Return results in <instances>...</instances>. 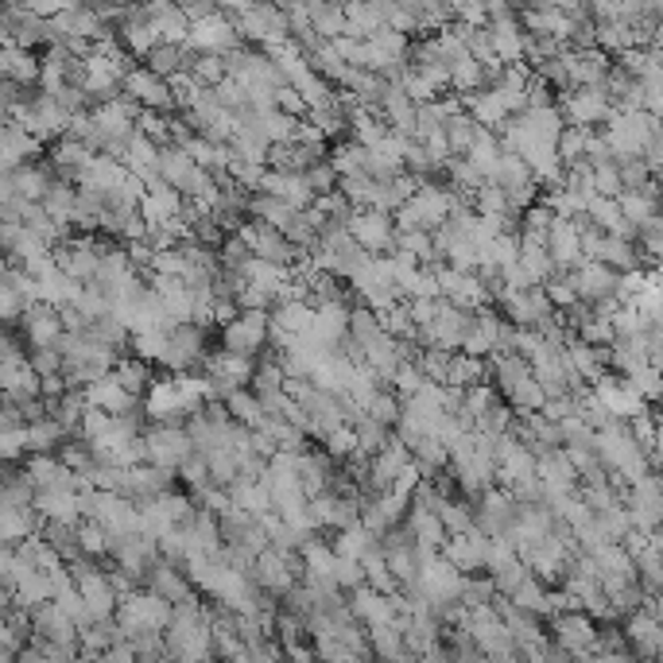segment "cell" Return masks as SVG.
<instances>
[{"label": "cell", "mask_w": 663, "mask_h": 663, "mask_svg": "<svg viewBox=\"0 0 663 663\" xmlns=\"http://www.w3.org/2000/svg\"><path fill=\"white\" fill-rule=\"evenodd\" d=\"M434 512H439L442 527H446V536H454V532H469V527H474V509H469V501L442 497V504Z\"/></svg>", "instance_id": "ab89813d"}, {"label": "cell", "mask_w": 663, "mask_h": 663, "mask_svg": "<svg viewBox=\"0 0 663 663\" xmlns=\"http://www.w3.org/2000/svg\"><path fill=\"white\" fill-rule=\"evenodd\" d=\"M485 179L497 183V187L509 190V195H512V190H524L527 183H536V179H532V167H527V163L520 160L516 152H501V155H497L493 167L485 171Z\"/></svg>", "instance_id": "603a6c76"}, {"label": "cell", "mask_w": 663, "mask_h": 663, "mask_svg": "<svg viewBox=\"0 0 663 663\" xmlns=\"http://www.w3.org/2000/svg\"><path fill=\"white\" fill-rule=\"evenodd\" d=\"M233 233H237V237L245 241L248 253H253V256H264V260H272V264H288V268H291V264H295L299 256H303L295 245H291L288 237H283L280 230H272V225H264V221H256V218H245Z\"/></svg>", "instance_id": "30bf717a"}, {"label": "cell", "mask_w": 663, "mask_h": 663, "mask_svg": "<svg viewBox=\"0 0 663 663\" xmlns=\"http://www.w3.org/2000/svg\"><path fill=\"white\" fill-rule=\"evenodd\" d=\"M411 458L423 466V474H431V469H442L446 462H451V451H446V442L434 439V434H416V439L408 442Z\"/></svg>", "instance_id": "4dcf8cb0"}, {"label": "cell", "mask_w": 663, "mask_h": 663, "mask_svg": "<svg viewBox=\"0 0 663 663\" xmlns=\"http://www.w3.org/2000/svg\"><path fill=\"white\" fill-rule=\"evenodd\" d=\"M516 264L524 268V276H527V283H532V288L555 276V264H551V256H547V245H520Z\"/></svg>", "instance_id": "1f68e13d"}, {"label": "cell", "mask_w": 663, "mask_h": 663, "mask_svg": "<svg viewBox=\"0 0 663 663\" xmlns=\"http://www.w3.org/2000/svg\"><path fill=\"white\" fill-rule=\"evenodd\" d=\"M183 43L198 55H230V51H237L245 39H241V32L233 27L230 16L213 12V16H206V20H195V24L187 27V39Z\"/></svg>", "instance_id": "9c48e42d"}, {"label": "cell", "mask_w": 663, "mask_h": 663, "mask_svg": "<svg viewBox=\"0 0 663 663\" xmlns=\"http://www.w3.org/2000/svg\"><path fill=\"white\" fill-rule=\"evenodd\" d=\"M493 579L485 574V579H474V574H466V582H462V605H485L493 602Z\"/></svg>", "instance_id": "f5cc1de1"}, {"label": "cell", "mask_w": 663, "mask_h": 663, "mask_svg": "<svg viewBox=\"0 0 663 663\" xmlns=\"http://www.w3.org/2000/svg\"><path fill=\"white\" fill-rule=\"evenodd\" d=\"M195 451L187 427L183 423H152L144 427V454L148 462L155 466H167V469H179V462Z\"/></svg>", "instance_id": "ba28073f"}, {"label": "cell", "mask_w": 663, "mask_h": 663, "mask_svg": "<svg viewBox=\"0 0 663 663\" xmlns=\"http://www.w3.org/2000/svg\"><path fill=\"white\" fill-rule=\"evenodd\" d=\"M346 230H349V237L365 248V253H392V233H396V225H392V213L358 206V210H353V218L346 221Z\"/></svg>", "instance_id": "8fae6325"}, {"label": "cell", "mask_w": 663, "mask_h": 663, "mask_svg": "<svg viewBox=\"0 0 663 663\" xmlns=\"http://www.w3.org/2000/svg\"><path fill=\"white\" fill-rule=\"evenodd\" d=\"M497 155H501V140H497V132H493V128H477L474 144L466 148V160L481 171V179H485V171L493 167Z\"/></svg>", "instance_id": "8d00e7d4"}, {"label": "cell", "mask_w": 663, "mask_h": 663, "mask_svg": "<svg viewBox=\"0 0 663 663\" xmlns=\"http://www.w3.org/2000/svg\"><path fill=\"white\" fill-rule=\"evenodd\" d=\"M376 334H381V318H376V311H369L365 303L349 306V338L358 341V346H365V341H373Z\"/></svg>", "instance_id": "b9f144b4"}, {"label": "cell", "mask_w": 663, "mask_h": 663, "mask_svg": "<svg viewBox=\"0 0 663 663\" xmlns=\"http://www.w3.org/2000/svg\"><path fill=\"white\" fill-rule=\"evenodd\" d=\"M163 346H167V330H132L128 334V349H132L140 361H148V365L160 361Z\"/></svg>", "instance_id": "7bdbcfd3"}, {"label": "cell", "mask_w": 663, "mask_h": 663, "mask_svg": "<svg viewBox=\"0 0 663 663\" xmlns=\"http://www.w3.org/2000/svg\"><path fill=\"white\" fill-rule=\"evenodd\" d=\"M365 640L369 652L381 655V660H408V648H404V632L396 621H381V625H365Z\"/></svg>", "instance_id": "cb8c5ba5"}, {"label": "cell", "mask_w": 663, "mask_h": 663, "mask_svg": "<svg viewBox=\"0 0 663 663\" xmlns=\"http://www.w3.org/2000/svg\"><path fill=\"white\" fill-rule=\"evenodd\" d=\"M256 190L283 198V202H288L291 210H306V206L315 202V195H311V187H306V179H303V171L264 167V175H260V183H256Z\"/></svg>", "instance_id": "9a60e30c"}, {"label": "cell", "mask_w": 663, "mask_h": 663, "mask_svg": "<svg viewBox=\"0 0 663 663\" xmlns=\"http://www.w3.org/2000/svg\"><path fill=\"white\" fill-rule=\"evenodd\" d=\"M349 613L358 617L361 625H381V621H392L396 617V609H392V594H381V590H373V586H365L361 582L358 590H349Z\"/></svg>", "instance_id": "7402d4cb"}, {"label": "cell", "mask_w": 663, "mask_h": 663, "mask_svg": "<svg viewBox=\"0 0 663 663\" xmlns=\"http://www.w3.org/2000/svg\"><path fill=\"white\" fill-rule=\"evenodd\" d=\"M469 323H474V311L466 306H454L451 299H439V311L427 326H416L419 346H439V349H458L466 338Z\"/></svg>", "instance_id": "277c9868"}, {"label": "cell", "mask_w": 663, "mask_h": 663, "mask_svg": "<svg viewBox=\"0 0 663 663\" xmlns=\"http://www.w3.org/2000/svg\"><path fill=\"white\" fill-rule=\"evenodd\" d=\"M27 454V431L24 427H4L0 431V462H16V458H24Z\"/></svg>", "instance_id": "816d5d0a"}, {"label": "cell", "mask_w": 663, "mask_h": 663, "mask_svg": "<svg viewBox=\"0 0 663 663\" xmlns=\"http://www.w3.org/2000/svg\"><path fill=\"white\" fill-rule=\"evenodd\" d=\"M9 605H12V590H4V586H0V617H4V613H9Z\"/></svg>", "instance_id": "11a10c76"}, {"label": "cell", "mask_w": 663, "mask_h": 663, "mask_svg": "<svg viewBox=\"0 0 663 663\" xmlns=\"http://www.w3.org/2000/svg\"><path fill=\"white\" fill-rule=\"evenodd\" d=\"M221 349L248 353V358L268 349V311H237L230 323H221Z\"/></svg>", "instance_id": "52a82bcc"}, {"label": "cell", "mask_w": 663, "mask_h": 663, "mask_svg": "<svg viewBox=\"0 0 663 663\" xmlns=\"http://www.w3.org/2000/svg\"><path fill=\"white\" fill-rule=\"evenodd\" d=\"M559 113L567 125H586L597 128L613 113V102L605 94V85H570L559 97Z\"/></svg>", "instance_id": "5b68a950"}, {"label": "cell", "mask_w": 663, "mask_h": 663, "mask_svg": "<svg viewBox=\"0 0 663 663\" xmlns=\"http://www.w3.org/2000/svg\"><path fill=\"white\" fill-rule=\"evenodd\" d=\"M485 547H489V536L481 527H469V532H454V536L442 539L439 555L454 562L462 574H474V570H485Z\"/></svg>", "instance_id": "5bb4252c"}, {"label": "cell", "mask_w": 663, "mask_h": 663, "mask_svg": "<svg viewBox=\"0 0 663 663\" xmlns=\"http://www.w3.org/2000/svg\"><path fill=\"white\" fill-rule=\"evenodd\" d=\"M291 213H295V210H291L283 198L264 195V190H253V195H248V218L264 221V225H272V230H283Z\"/></svg>", "instance_id": "83f0119b"}, {"label": "cell", "mask_w": 663, "mask_h": 663, "mask_svg": "<svg viewBox=\"0 0 663 663\" xmlns=\"http://www.w3.org/2000/svg\"><path fill=\"white\" fill-rule=\"evenodd\" d=\"M113 617H117V625H120L125 637H137V632H160L163 625L171 621V602L160 594H152V590H132V594L117 597Z\"/></svg>", "instance_id": "6da1fadb"}, {"label": "cell", "mask_w": 663, "mask_h": 663, "mask_svg": "<svg viewBox=\"0 0 663 663\" xmlns=\"http://www.w3.org/2000/svg\"><path fill=\"white\" fill-rule=\"evenodd\" d=\"M113 376H117V384L125 392H132V396H140V392L148 388V381H152V365H148V361H140L137 353H132V358H117L113 361V369H109Z\"/></svg>", "instance_id": "f1b7e54d"}, {"label": "cell", "mask_w": 663, "mask_h": 663, "mask_svg": "<svg viewBox=\"0 0 663 663\" xmlns=\"http://www.w3.org/2000/svg\"><path fill=\"white\" fill-rule=\"evenodd\" d=\"M590 187L605 198H617L621 195V175H617V163L613 160H597L594 171H590Z\"/></svg>", "instance_id": "c3c4849f"}, {"label": "cell", "mask_w": 663, "mask_h": 663, "mask_svg": "<svg viewBox=\"0 0 663 663\" xmlns=\"http://www.w3.org/2000/svg\"><path fill=\"white\" fill-rule=\"evenodd\" d=\"M330 579L341 594H349V590H358L361 582H365V567H361V559H353V555H334Z\"/></svg>", "instance_id": "f6af8a7d"}, {"label": "cell", "mask_w": 663, "mask_h": 663, "mask_svg": "<svg viewBox=\"0 0 663 663\" xmlns=\"http://www.w3.org/2000/svg\"><path fill=\"white\" fill-rule=\"evenodd\" d=\"M144 582L152 594H160V597H167L171 605L175 602H183V597H190V594H198L195 586H190V579H187V570H179V562H167V559H160L155 555L152 562H148V570H144Z\"/></svg>", "instance_id": "2e32d148"}, {"label": "cell", "mask_w": 663, "mask_h": 663, "mask_svg": "<svg viewBox=\"0 0 663 663\" xmlns=\"http://www.w3.org/2000/svg\"><path fill=\"white\" fill-rule=\"evenodd\" d=\"M365 416H373L376 423L392 427L396 423V416H400V396H396L388 384H381V388L373 392V400L365 404Z\"/></svg>", "instance_id": "bcb514c9"}, {"label": "cell", "mask_w": 663, "mask_h": 663, "mask_svg": "<svg viewBox=\"0 0 663 663\" xmlns=\"http://www.w3.org/2000/svg\"><path fill=\"white\" fill-rule=\"evenodd\" d=\"M539 202L551 206V213H559V218H579V213L586 210L582 195H579V190H574V187H567V183H555V187H544Z\"/></svg>", "instance_id": "e575fe53"}, {"label": "cell", "mask_w": 663, "mask_h": 663, "mask_svg": "<svg viewBox=\"0 0 663 663\" xmlns=\"http://www.w3.org/2000/svg\"><path fill=\"white\" fill-rule=\"evenodd\" d=\"M504 597H509L512 605H520V609L536 613V617H547V586L536 579V574H527V579L520 582L512 594H504Z\"/></svg>", "instance_id": "d590c367"}, {"label": "cell", "mask_w": 663, "mask_h": 663, "mask_svg": "<svg viewBox=\"0 0 663 663\" xmlns=\"http://www.w3.org/2000/svg\"><path fill=\"white\" fill-rule=\"evenodd\" d=\"M562 451H567L570 466L579 469V477L602 466V458H597V451H594V442H562Z\"/></svg>", "instance_id": "f907efd6"}, {"label": "cell", "mask_w": 663, "mask_h": 663, "mask_svg": "<svg viewBox=\"0 0 663 663\" xmlns=\"http://www.w3.org/2000/svg\"><path fill=\"white\" fill-rule=\"evenodd\" d=\"M527 574H532V570H527L524 559H504V562H497V567H489V579H493L497 594H512Z\"/></svg>", "instance_id": "ee69618b"}, {"label": "cell", "mask_w": 663, "mask_h": 663, "mask_svg": "<svg viewBox=\"0 0 663 663\" xmlns=\"http://www.w3.org/2000/svg\"><path fill=\"white\" fill-rule=\"evenodd\" d=\"M225 171H230V179L237 183V187L256 190V183H260V175H264V163H245L233 155V160L225 163Z\"/></svg>", "instance_id": "db71d44e"}, {"label": "cell", "mask_w": 663, "mask_h": 663, "mask_svg": "<svg viewBox=\"0 0 663 663\" xmlns=\"http://www.w3.org/2000/svg\"><path fill=\"white\" fill-rule=\"evenodd\" d=\"M202 358H206V330L198 323H179L167 330V346H163L155 365L163 373H187V369L202 365Z\"/></svg>", "instance_id": "3957f363"}, {"label": "cell", "mask_w": 663, "mask_h": 663, "mask_svg": "<svg viewBox=\"0 0 663 663\" xmlns=\"http://www.w3.org/2000/svg\"><path fill=\"white\" fill-rule=\"evenodd\" d=\"M547 256H551L555 272H574V268L586 260L574 218H559V213H555L551 230H547Z\"/></svg>", "instance_id": "4fadbf2b"}, {"label": "cell", "mask_w": 663, "mask_h": 663, "mask_svg": "<svg viewBox=\"0 0 663 663\" xmlns=\"http://www.w3.org/2000/svg\"><path fill=\"white\" fill-rule=\"evenodd\" d=\"M303 179L306 187H311V195H330V190H338V171L330 167V160H318L311 163V167H303Z\"/></svg>", "instance_id": "7dc6e473"}, {"label": "cell", "mask_w": 663, "mask_h": 663, "mask_svg": "<svg viewBox=\"0 0 663 663\" xmlns=\"http://www.w3.org/2000/svg\"><path fill=\"white\" fill-rule=\"evenodd\" d=\"M485 381V358H474V353H451V365H446V381L442 384H458V388H469V384Z\"/></svg>", "instance_id": "836d02e7"}, {"label": "cell", "mask_w": 663, "mask_h": 663, "mask_svg": "<svg viewBox=\"0 0 663 663\" xmlns=\"http://www.w3.org/2000/svg\"><path fill=\"white\" fill-rule=\"evenodd\" d=\"M547 629H551L547 637H551L559 648H567L570 660H586L590 644H594V637H597V621L582 609L551 613V617H547Z\"/></svg>", "instance_id": "8992f818"}, {"label": "cell", "mask_w": 663, "mask_h": 663, "mask_svg": "<svg viewBox=\"0 0 663 663\" xmlns=\"http://www.w3.org/2000/svg\"><path fill=\"white\" fill-rule=\"evenodd\" d=\"M544 400H547L544 384H539L532 373H527L524 381H520L516 388H512L509 396H504V404H509L512 411H539V408H544Z\"/></svg>", "instance_id": "74e56055"}, {"label": "cell", "mask_w": 663, "mask_h": 663, "mask_svg": "<svg viewBox=\"0 0 663 663\" xmlns=\"http://www.w3.org/2000/svg\"><path fill=\"white\" fill-rule=\"evenodd\" d=\"M20 318H24V334H27V341H32V346H55V341L62 338L59 306L43 303V299L27 303L24 311H20Z\"/></svg>", "instance_id": "d6986e66"}, {"label": "cell", "mask_w": 663, "mask_h": 663, "mask_svg": "<svg viewBox=\"0 0 663 663\" xmlns=\"http://www.w3.org/2000/svg\"><path fill=\"white\" fill-rule=\"evenodd\" d=\"M137 213L148 221V225H160V221H171L183 213V190L167 187V183H152V187H144V195H140L137 202Z\"/></svg>", "instance_id": "44dd1931"}, {"label": "cell", "mask_w": 663, "mask_h": 663, "mask_svg": "<svg viewBox=\"0 0 663 663\" xmlns=\"http://www.w3.org/2000/svg\"><path fill=\"white\" fill-rule=\"evenodd\" d=\"M617 210H621V218H629L632 225H640L644 218H652L655 213V179L640 190H621V195H617Z\"/></svg>", "instance_id": "f546056e"}, {"label": "cell", "mask_w": 663, "mask_h": 663, "mask_svg": "<svg viewBox=\"0 0 663 663\" xmlns=\"http://www.w3.org/2000/svg\"><path fill=\"white\" fill-rule=\"evenodd\" d=\"M27 365H32L35 376L62 373V349L59 346H32V353H27Z\"/></svg>", "instance_id": "681fc988"}, {"label": "cell", "mask_w": 663, "mask_h": 663, "mask_svg": "<svg viewBox=\"0 0 663 663\" xmlns=\"http://www.w3.org/2000/svg\"><path fill=\"white\" fill-rule=\"evenodd\" d=\"M78 547H82V555H90V559H105V555H109V532H105L102 524H97V520H90L85 516V524L82 520H78Z\"/></svg>", "instance_id": "f35d334b"}, {"label": "cell", "mask_w": 663, "mask_h": 663, "mask_svg": "<svg viewBox=\"0 0 663 663\" xmlns=\"http://www.w3.org/2000/svg\"><path fill=\"white\" fill-rule=\"evenodd\" d=\"M221 404H225V411H230L241 427H248V431H253V427L264 419L260 400H256V392L248 388V384H237L233 392H225V396H221Z\"/></svg>", "instance_id": "484cf974"}, {"label": "cell", "mask_w": 663, "mask_h": 663, "mask_svg": "<svg viewBox=\"0 0 663 663\" xmlns=\"http://www.w3.org/2000/svg\"><path fill=\"white\" fill-rule=\"evenodd\" d=\"M187 74L195 78V85H218L225 78V55H190Z\"/></svg>", "instance_id": "60d3db41"}, {"label": "cell", "mask_w": 663, "mask_h": 663, "mask_svg": "<svg viewBox=\"0 0 663 663\" xmlns=\"http://www.w3.org/2000/svg\"><path fill=\"white\" fill-rule=\"evenodd\" d=\"M594 260H605L613 268V272H632V268H640V248L632 245V241L625 237H609L605 233L602 245H597V256Z\"/></svg>", "instance_id": "4316f807"}, {"label": "cell", "mask_w": 663, "mask_h": 663, "mask_svg": "<svg viewBox=\"0 0 663 663\" xmlns=\"http://www.w3.org/2000/svg\"><path fill=\"white\" fill-rule=\"evenodd\" d=\"M82 396H85V408H102V411H109V416H117V411H128V408H137V396L120 388L117 376H113V373L94 376V381H85V384H82Z\"/></svg>", "instance_id": "ffe728a7"}, {"label": "cell", "mask_w": 663, "mask_h": 663, "mask_svg": "<svg viewBox=\"0 0 663 663\" xmlns=\"http://www.w3.org/2000/svg\"><path fill=\"white\" fill-rule=\"evenodd\" d=\"M621 632H625V644H629L632 655L640 660H655L663 652V617H652L648 609H632L621 617Z\"/></svg>", "instance_id": "7c38bea8"}, {"label": "cell", "mask_w": 663, "mask_h": 663, "mask_svg": "<svg viewBox=\"0 0 663 663\" xmlns=\"http://www.w3.org/2000/svg\"><path fill=\"white\" fill-rule=\"evenodd\" d=\"M574 291H579L582 303H597V299H609L613 288H617V276L605 260H582L579 268H574Z\"/></svg>", "instance_id": "ac0fdd59"}, {"label": "cell", "mask_w": 663, "mask_h": 663, "mask_svg": "<svg viewBox=\"0 0 663 663\" xmlns=\"http://www.w3.org/2000/svg\"><path fill=\"white\" fill-rule=\"evenodd\" d=\"M248 579L260 590H268L272 597H280L303 579V559H299V551L288 555V551H276V547H264L253 559V567H248Z\"/></svg>", "instance_id": "7a4b0ae2"}, {"label": "cell", "mask_w": 663, "mask_h": 663, "mask_svg": "<svg viewBox=\"0 0 663 663\" xmlns=\"http://www.w3.org/2000/svg\"><path fill=\"white\" fill-rule=\"evenodd\" d=\"M225 144H230V152L237 155V160L264 163V167H268V152H272V144H268V137H260L256 128L237 125V128H233V137L225 140Z\"/></svg>", "instance_id": "d4e9b609"}, {"label": "cell", "mask_w": 663, "mask_h": 663, "mask_svg": "<svg viewBox=\"0 0 663 663\" xmlns=\"http://www.w3.org/2000/svg\"><path fill=\"white\" fill-rule=\"evenodd\" d=\"M373 544H376V536L369 532V527H361V524L334 527V539H330L334 555H353V559H361V555H365Z\"/></svg>", "instance_id": "d6a6232c"}, {"label": "cell", "mask_w": 663, "mask_h": 663, "mask_svg": "<svg viewBox=\"0 0 663 663\" xmlns=\"http://www.w3.org/2000/svg\"><path fill=\"white\" fill-rule=\"evenodd\" d=\"M349 334V303H326L315 306L311 326H306V338L323 349H334Z\"/></svg>", "instance_id": "e0dca14e"}]
</instances>
